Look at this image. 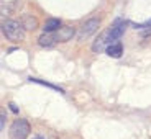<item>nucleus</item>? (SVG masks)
<instances>
[{
  "mask_svg": "<svg viewBox=\"0 0 151 139\" xmlns=\"http://www.w3.org/2000/svg\"><path fill=\"white\" fill-rule=\"evenodd\" d=\"M123 33H125V21L118 18L117 21L112 25V28L105 30V31H104V33L94 41L92 51H94V53H104V51H107V48H109L112 43L118 41V38H120Z\"/></svg>",
  "mask_w": 151,
  "mask_h": 139,
  "instance_id": "obj_1",
  "label": "nucleus"
},
{
  "mask_svg": "<svg viewBox=\"0 0 151 139\" xmlns=\"http://www.w3.org/2000/svg\"><path fill=\"white\" fill-rule=\"evenodd\" d=\"M2 31H4V34L7 36V39H10V41H13V43H18L25 38V31L27 30L23 26V23H18V21H15V20H7V21H4V25H2Z\"/></svg>",
  "mask_w": 151,
  "mask_h": 139,
  "instance_id": "obj_2",
  "label": "nucleus"
},
{
  "mask_svg": "<svg viewBox=\"0 0 151 139\" xmlns=\"http://www.w3.org/2000/svg\"><path fill=\"white\" fill-rule=\"evenodd\" d=\"M10 138L12 139H27L30 134V124L27 120H15L10 126Z\"/></svg>",
  "mask_w": 151,
  "mask_h": 139,
  "instance_id": "obj_3",
  "label": "nucleus"
},
{
  "mask_svg": "<svg viewBox=\"0 0 151 139\" xmlns=\"http://www.w3.org/2000/svg\"><path fill=\"white\" fill-rule=\"evenodd\" d=\"M99 25H100V20L99 18H89L86 23H84L82 26H81L79 30V38L81 39H86V38L92 36V34L97 31Z\"/></svg>",
  "mask_w": 151,
  "mask_h": 139,
  "instance_id": "obj_4",
  "label": "nucleus"
},
{
  "mask_svg": "<svg viewBox=\"0 0 151 139\" xmlns=\"http://www.w3.org/2000/svg\"><path fill=\"white\" fill-rule=\"evenodd\" d=\"M54 34H56V41L58 43H66L74 36V30H72L71 26H63L58 31H54Z\"/></svg>",
  "mask_w": 151,
  "mask_h": 139,
  "instance_id": "obj_5",
  "label": "nucleus"
},
{
  "mask_svg": "<svg viewBox=\"0 0 151 139\" xmlns=\"http://www.w3.org/2000/svg\"><path fill=\"white\" fill-rule=\"evenodd\" d=\"M56 34H54V31L53 33H45L43 31V34L40 38H38V44L40 46H43V48H49V46H53V44H56Z\"/></svg>",
  "mask_w": 151,
  "mask_h": 139,
  "instance_id": "obj_6",
  "label": "nucleus"
},
{
  "mask_svg": "<svg viewBox=\"0 0 151 139\" xmlns=\"http://www.w3.org/2000/svg\"><path fill=\"white\" fill-rule=\"evenodd\" d=\"M17 4H18V0H2V2H0L2 15H8V13H12V11H15Z\"/></svg>",
  "mask_w": 151,
  "mask_h": 139,
  "instance_id": "obj_7",
  "label": "nucleus"
},
{
  "mask_svg": "<svg viewBox=\"0 0 151 139\" xmlns=\"http://www.w3.org/2000/svg\"><path fill=\"white\" fill-rule=\"evenodd\" d=\"M105 53L109 54L110 57H120V56H122V53H123V46H122L118 41H115V43H112V44H110L109 48H107Z\"/></svg>",
  "mask_w": 151,
  "mask_h": 139,
  "instance_id": "obj_8",
  "label": "nucleus"
},
{
  "mask_svg": "<svg viewBox=\"0 0 151 139\" xmlns=\"http://www.w3.org/2000/svg\"><path fill=\"white\" fill-rule=\"evenodd\" d=\"M59 28H61V21H59V20H58V18H51L45 25L43 31H45V33H53V31H58Z\"/></svg>",
  "mask_w": 151,
  "mask_h": 139,
  "instance_id": "obj_9",
  "label": "nucleus"
},
{
  "mask_svg": "<svg viewBox=\"0 0 151 139\" xmlns=\"http://www.w3.org/2000/svg\"><path fill=\"white\" fill-rule=\"evenodd\" d=\"M22 23H23V26H25V30H27V31H31V30H35V28L38 26L36 18H35V16H30V15L25 16V18L22 20Z\"/></svg>",
  "mask_w": 151,
  "mask_h": 139,
  "instance_id": "obj_10",
  "label": "nucleus"
},
{
  "mask_svg": "<svg viewBox=\"0 0 151 139\" xmlns=\"http://www.w3.org/2000/svg\"><path fill=\"white\" fill-rule=\"evenodd\" d=\"M151 34V20H150V25L146 26V30L143 31V36H150Z\"/></svg>",
  "mask_w": 151,
  "mask_h": 139,
  "instance_id": "obj_11",
  "label": "nucleus"
},
{
  "mask_svg": "<svg viewBox=\"0 0 151 139\" xmlns=\"http://www.w3.org/2000/svg\"><path fill=\"white\" fill-rule=\"evenodd\" d=\"M0 123H2L0 124V129H4V126H5V113L4 111H2V115H0Z\"/></svg>",
  "mask_w": 151,
  "mask_h": 139,
  "instance_id": "obj_12",
  "label": "nucleus"
},
{
  "mask_svg": "<svg viewBox=\"0 0 151 139\" xmlns=\"http://www.w3.org/2000/svg\"><path fill=\"white\" fill-rule=\"evenodd\" d=\"M8 108H10L13 113H18V108H17V105H15V103H8Z\"/></svg>",
  "mask_w": 151,
  "mask_h": 139,
  "instance_id": "obj_13",
  "label": "nucleus"
},
{
  "mask_svg": "<svg viewBox=\"0 0 151 139\" xmlns=\"http://www.w3.org/2000/svg\"><path fill=\"white\" fill-rule=\"evenodd\" d=\"M33 139H45V138H41V136H36V138H33Z\"/></svg>",
  "mask_w": 151,
  "mask_h": 139,
  "instance_id": "obj_14",
  "label": "nucleus"
}]
</instances>
